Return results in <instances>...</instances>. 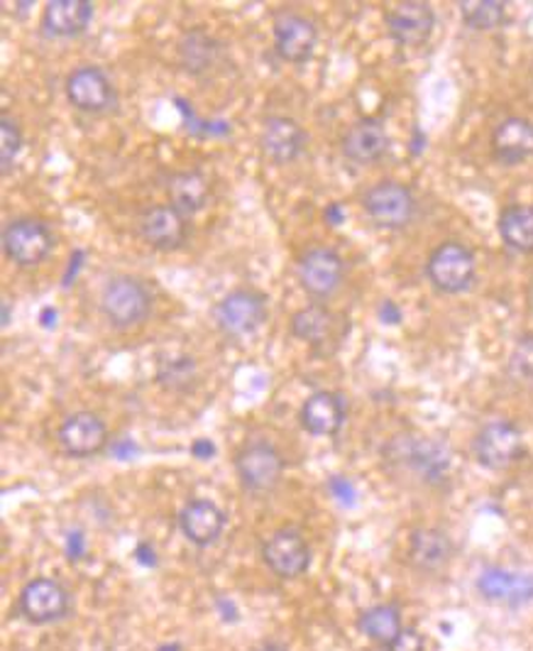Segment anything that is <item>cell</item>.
<instances>
[{"label": "cell", "instance_id": "obj_1", "mask_svg": "<svg viewBox=\"0 0 533 651\" xmlns=\"http://www.w3.org/2000/svg\"><path fill=\"white\" fill-rule=\"evenodd\" d=\"M101 311L115 328L140 326L152 314V291L140 277L115 275L101 289Z\"/></svg>", "mask_w": 533, "mask_h": 651}, {"label": "cell", "instance_id": "obj_2", "mask_svg": "<svg viewBox=\"0 0 533 651\" xmlns=\"http://www.w3.org/2000/svg\"><path fill=\"white\" fill-rule=\"evenodd\" d=\"M426 275L443 295H460L472 287L478 265H474V255L468 246L458 240H445L431 252L426 262Z\"/></svg>", "mask_w": 533, "mask_h": 651}, {"label": "cell", "instance_id": "obj_3", "mask_svg": "<svg viewBox=\"0 0 533 651\" xmlns=\"http://www.w3.org/2000/svg\"><path fill=\"white\" fill-rule=\"evenodd\" d=\"M56 238L45 221L35 216L13 218L3 228V250L17 267H35L52 255Z\"/></svg>", "mask_w": 533, "mask_h": 651}, {"label": "cell", "instance_id": "obj_4", "mask_svg": "<svg viewBox=\"0 0 533 651\" xmlns=\"http://www.w3.org/2000/svg\"><path fill=\"white\" fill-rule=\"evenodd\" d=\"M363 209L377 228L402 230L416 216V197L404 184L384 179L365 193Z\"/></svg>", "mask_w": 533, "mask_h": 651}, {"label": "cell", "instance_id": "obj_5", "mask_svg": "<svg viewBox=\"0 0 533 651\" xmlns=\"http://www.w3.org/2000/svg\"><path fill=\"white\" fill-rule=\"evenodd\" d=\"M213 321L230 338L250 336L267 321V299L255 289H232L213 306Z\"/></svg>", "mask_w": 533, "mask_h": 651}, {"label": "cell", "instance_id": "obj_6", "mask_svg": "<svg viewBox=\"0 0 533 651\" xmlns=\"http://www.w3.org/2000/svg\"><path fill=\"white\" fill-rule=\"evenodd\" d=\"M236 473L242 488L252 494L275 490L284 475V459L272 443L252 441L236 455Z\"/></svg>", "mask_w": 533, "mask_h": 651}, {"label": "cell", "instance_id": "obj_7", "mask_svg": "<svg viewBox=\"0 0 533 651\" xmlns=\"http://www.w3.org/2000/svg\"><path fill=\"white\" fill-rule=\"evenodd\" d=\"M64 91L76 111L91 115L109 113L118 103V91H115L111 76L96 64H84L66 76Z\"/></svg>", "mask_w": 533, "mask_h": 651}, {"label": "cell", "instance_id": "obj_8", "mask_svg": "<svg viewBox=\"0 0 533 651\" xmlns=\"http://www.w3.org/2000/svg\"><path fill=\"white\" fill-rule=\"evenodd\" d=\"M474 459L487 471H507L523 459V434L511 422H490L474 436Z\"/></svg>", "mask_w": 533, "mask_h": 651}, {"label": "cell", "instance_id": "obj_9", "mask_svg": "<svg viewBox=\"0 0 533 651\" xmlns=\"http://www.w3.org/2000/svg\"><path fill=\"white\" fill-rule=\"evenodd\" d=\"M296 277L308 297L328 299L343 285L345 262L331 248H312L299 258Z\"/></svg>", "mask_w": 533, "mask_h": 651}, {"label": "cell", "instance_id": "obj_10", "mask_svg": "<svg viewBox=\"0 0 533 651\" xmlns=\"http://www.w3.org/2000/svg\"><path fill=\"white\" fill-rule=\"evenodd\" d=\"M272 35H275V52L279 54V60H284L289 64H304L314 57L316 45H318V27L302 13H277L275 15V25H272Z\"/></svg>", "mask_w": 533, "mask_h": 651}, {"label": "cell", "instance_id": "obj_11", "mask_svg": "<svg viewBox=\"0 0 533 651\" xmlns=\"http://www.w3.org/2000/svg\"><path fill=\"white\" fill-rule=\"evenodd\" d=\"M69 592L54 578H35L27 583L17 600L21 617L30 625H50V622L62 619L69 612Z\"/></svg>", "mask_w": 533, "mask_h": 651}, {"label": "cell", "instance_id": "obj_12", "mask_svg": "<svg viewBox=\"0 0 533 651\" xmlns=\"http://www.w3.org/2000/svg\"><path fill=\"white\" fill-rule=\"evenodd\" d=\"M138 228L142 240L160 252L179 250L189 240V221L172 203H157V206L144 209Z\"/></svg>", "mask_w": 533, "mask_h": 651}, {"label": "cell", "instance_id": "obj_13", "mask_svg": "<svg viewBox=\"0 0 533 651\" xmlns=\"http://www.w3.org/2000/svg\"><path fill=\"white\" fill-rule=\"evenodd\" d=\"M262 559L275 576L292 580L304 576L312 566V549L296 529H279L262 547Z\"/></svg>", "mask_w": 533, "mask_h": 651}, {"label": "cell", "instance_id": "obj_14", "mask_svg": "<svg viewBox=\"0 0 533 651\" xmlns=\"http://www.w3.org/2000/svg\"><path fill=\"white\" fill-rule=\"evenodd\" d=\"M392 459L423 483H441L450 468V455L441 443L426 439H399L392 443Z\"/></svg>", "mask_w": 533, "mask_h": 651}, {"label": "cell", "instance_id": "obj_15", "mask_svg": "<svg viewBox=\"0 0 533 651\" xmlns=\"http://www.w3.org/2000/svg\"><path fill=\"white\" fill-rule=\"evenodd\" d=\"M308 135L294 118L289 115H272L262 123L259 130V150L265 160L272 164H292L302 158L306 150Z\"/></svg>", "mask_w": 533, "mask_h": 651}, {"label": "cell", "instance_id": "obj_16", "mask_svg": "<svg viewBox=\"0 0 533 651\" xmlns=\"http://www.w3.org/2000/svg\"><path fill=\"white\" fill-rule=\"evenodd\" d=\"M435 27V13L423 0H404L386 13V30L392 40L402 47H421L431 40Z\"/></svg>", "mask_w": 533, "mask_h": 651}, {"label": "cell", "instance_id": "obj_17", "mask_svg": "<svg viewBox=\"0 0 533 651\" xmlns=\"http://www.w3.org/2000/svg\"><path fill=\"white\" fill-rule=\"evenodd\" d=\"M109 426L93 412H76L60 426L62 449L74 459H91L109 446Z\"/></svg>", "mask_w": 533, "mask_h": 651}, {"label": "cell", "instance_id": "obj_18", "mask_svg": "<svg viewBox=\"0 0 533 651\" xmlns=\"http://www.w3.org/2000/svg\"><path fill=\"white\" fill-rule=\"evenodd\" d=\"M480 596L502 608H523L533 600V576L521 571L484 568L478 578Z\"/></svg>", "mask_w": 533, "mask_h": 651}, {"label": "cell", "instance_id": "obj_19", "mask_svg": "<svg viewBox=\"0 0 533 651\" xmlns=\"http://www.w3.org/2000/svg\"><path fill=\"white\" fill-rule=\"evenodd\" d=\"M91 21V0H52L42 13V33L52 40H72L89 30Z\"/></svg>", "mask_w": 533, "mask_h": 651}, {"label": "cell", "instance_id": "obj_20", "mask_svg": "<svg viewBox=\"0 0 533 651\" xmlns=\"http://www.w3.org/2000/svg\"><path fill=\"white\" fill-rule=\"evenodd\" d=\"M341 148L345 160L367 167V164L380 162L390 152V135L377 118H363L343 135Z\"/></svg>", "mask_w": 533, "mask_h": 651}, {"label": "cell", "instance_id": "obj_21", "mask_svg": "<svg viewBox=\"0 0 533 651\" xmlns=\"http://www.w3.org/2000/svg\"><path fill=\"white\" fill-rule=\"evenodd\" d=\"M179 527L191 543L211 547L226 529V514L211 500H189L179 512Z\"/></svg>", "mask_w": 533, "mask_h": 651}, {"label": "cell", "instance_id": "obj_22", "mask_svg": "<svg viewBox=\"0 0 533 651\" xmlns=\"http://www.w3.org/2000/svg\"><path fill=\"white\" fill-rule=\"evenodd\" d=\"M492 152L502 164H521L533 158V123L519 115L504 118L492 135Z\"/></svg>", "mask_w": 533, "mask_h": 651}, {"label": "cell", "instance_id": "obj_23", "mask_svg": "<svg viewBox=\"0 0 533 651\" xmlns=\"http://www.w3.org/2000/svg\"><path fill=\"white\" fill-rule=\"evenodd\" d=\"M302 426L314 436H335L345 424V402L335 392H316L302 406Z\"/></svg>", "mask_w": 533, "mask_h": 651}, {"label": "cell", "instance_id": "obj_24", "mask_svg": "<svg viewBox=\"0 0 533 651\" xmlns=\"http://www.w3.org/2000/svg\"><path fill=\"white\" fill-rule=\"evenodd\" d=\"M177 52H179L181 66L191 76H203L206 72H211L213 66L220 64L223 57H226L223 45L216 40V37H211L206 30H201V27L181 35Z\"/></svg>", "mask_w": 533, "mask_h": 651}, {"label": "cell", "instance_id": "obj_25", "mask_svg": "<svg viewBox=\"0 0 533 651\" xmlns=\"http://www.w3.org/2000/svg\"><path fill=\"white\" fill-rule=\"evenodd\" d=\"M167 197L172 206L179 209L183 216L199 213L211 201V179L201 170L174 172L167 181Z\"/></svg>", "mask_w": 533, "mask_h": 651}, {"label": "cell", "instance_id": "obj_26", "mask_svg": "<svg viewBox=\"0 0 533 651\" xmlns=\"http://www.w3.org/2000/svg\"><path fill=\"white\" fill-rule=\"evenodd\" d=\"M335 324L338 318L331 309H326L323 304H308L292 316V336L318 351V348L331 346L333 338H338Z\"/></svg>", "mask_w": 533, "mask_h": 651}, {"label": "cell", "instance_id": "obj_27", "mask_svg": "<svg viewBox=\"0 0 533 651\" xmlns=\"http://www.w3.org/2000/svg\"><path fill=\"white\" fill-rule=\"evenodd\" d=\"M411 563L421 571H439L453 556V541L443 529L423 527L411 534Z\"/></svg>", "mask_w": 533, "mask_h": 651}, {"label": "cell", "instance_id": "obj_28", "mask_svg": "<svg viewBox=\"0 0 533 651\" xmlns=\"http://www.w3.org/2000/svg\"><path fill=\"white\" fill-rule=\"evenodd\" d=\"M499 236L504 246L521 255L533 252V206L526 203H513L507 206L499 216Z\"/></svg>", "mask_w": 533, "mask_h": 651}, {"label": "cell", "instance_id": "obj_29", "mask_svg": "<svg viewBox=\"0 0 533 651\" xmlns=\"http://www.w3.org/2000/svg\"><path fill=\"white\" fill-rule=\"evenodd\" d=\"M357 627H360V631L367 639H372L377 644H384V647L404 629L399 608L394 605H375L370 610H365L360 619H357Z\"/></svg>", "mask_w": 533, "mask_h": 651}, {"label": "cell", "instance_id": "obj_30", "mask_svg": "<svg viewBox=\"0 0 533 651\" xmlns=\"http://www.w3.org/2000/svg\"><path fill=\"white\" fill-rule=\"evenodd\" d=\"M460 15L470 30H497L507 21V3H502V0H462Z\"/></svg>", "mask_w": 533, "mask_h": 651}, {"label": "cell", "instance_id": "obj_31", "mask_svg": "<svg viewBox=\"0 0 533 651\" xmlns=\"http://www.w3.org/2000/svg\"><path fill=\"white\" fill-rule=\"evenodd\" d=\"M25 148V133L17 118L0 113V174H11Z\"/></svg>", "mask_w": 533, "mask_h": 651}, {"label": "cell", "instance_id": "obj_32", "mask_svg": "<svg viewBox=\"0 0 533 651\" xmlns=\"http://www.w3.org/2000/svg\"><path fill=\"white\" fill-rule=\"evenodd\" d=\"M196 380V361L191 355H177L160 363L157 383L172 392H183Z\"/></svg>", "mask_w": 533, "mask_h": 651}, {"label": "cell", "instance_id": "obj_33", "mask_svg": "<svg viewBox=\"0 0 533 651\" xmlns=\"http://www.w3.org/2000/svg\"><path fill=\"white\" fill-rule=\"evenodd\" d=\"M507 371L513 380L533 383V334L521 336L519 343L513 346Z\"/></svg>", "mask_w": 533, "mask_h": 651}, {"label": "cell", "instance_id": "obj_34", "mask_svg": "<svg viewBox=\"0 0 533 651\" xmlns=\"http://www.w3.org/2000/svg\"><path fill=\"white\" fill-rule=\"evenodd\" d=\"M386 651H426V641L416 629H402L390 644H386Z\"/></svg>", "mask_w": 533, "mask_h": 651}, {"label": "cell", "instance_id": "obj_35", "mask_svg": "<svg viewBox=\"0 0 533 651\" xmlns=\"http://www.w3.org/2000/svg\"><path fill=\"white\" fill-rule=\"evenodd\" d=\"M328 488H331V494L343 504H353L355 502V488L351 485V480L341 478V475H335V478L328 483Z\"/></svg>", "mask_w": 533, "mask_h": 651}, {"label": "cell", "instance_id": "obj_36", "mask_svg": "<svg viewBox=\"0 0 533 651\" xmlns=\"http://www.w3.org/2000/svg\"><path fill=\"white\" fill-rule=\"evenodd\" d=\"M86 553V539L81 531H72L69 537H66V556L69 561H81Z\"/></svg>", "mask_w": 533, "mask_h": 651}, {"label": "cell", "instance_id": "obj_37", "mask_svg": "<svg viewBox=\"0 0 533 651\" xmlns=\"http://www.w3.org/2000/svg\"><path fill=\"white\" fill-rule=\"evenodd\" d=\"M135 561L142 563V566H157V551H154L150 543H140L138 549H135Z\"/></svg>", "mask_w": 533, "mask_h": 651}, {"label": "cell", "instance_id": "obj_38", "mask_svg": "<svg viewBox=\"0 0 533 651\" xmlns=\"http://www.w3.org/2000/svg\"><path fill=\"white\" fill-rule=\"evenodd\" d=\"M191 455H196L199 461H208L216 455V446H213L208 439H199L191 443Z\"/></svg>", "mask_w": 533, "mask_h": 651}, {"label": "cell", "instance_id": "obj_39", "mask_svg": "<svg viewBox=\"0 0 533 651\" xmlns=\"http://www.w3.org/2000/svg\"><path fill=\"white\" fill-rule=\"evenodd\" d=\"M135 451H138V449H135V446L128 443V441L113 446V453L118 455V459H130V455H135Z\"/></svg>", "mask_w": 533, "mask_h": 651}, {"label": "cell", "instance_id": "obj_40", "mask_svg": "<svg viewBox=\"0 0 533 651\" xmlns=\"http://www.w3.org/2000/svg\"><path fill=\"white\" fill-rule=\"evenodd\" d=\"M11 324V304L8 301H3V328Z\"/></svg>", "mask_w": 533, "mask_h": 651}, {"label": "cell", "instance_id": "obj_41", "mask_svg": "<svg viewBox=\"0 0 533 651\" xmlns=\"http://www.w3.org/2000/svg\"><path fill=\"white\" fill-rule=\"evenodd\" d=\"M255 651H287V649L277 647V644H267V647H259V649H255Z\"/></svg>", "mask_w": 533, "mask_h": 651}, {"label": "cell", "instance_id": "obj_42", "mask_svg": "<svg viewBox=\"0 0 533 651\" xmlns=\"http://www.w3.org/2000/svg\"><path fill=\"white\" fill-rule=\"evenodd\" d=\"M157 651H181L179 644H162Z\"/></svg>", "mask_w": 533, "mask_h": 651}]
</instances>
